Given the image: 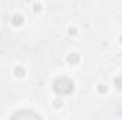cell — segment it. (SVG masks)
I'll return each instance as SVG.
<instances>
[{"instance_id":"3","label":"cell","mask_w":122,"mask_h":120,"mask_svg":"<svg viewBox=\"0 0 122 120\" xmlns=\"http://www.w3.org/2000/svg\"><path fill=\"white\" fill-rule=\"evenodd\" d=\"M78 61H80V57H78L77 54H71V55L68 57V62H70V64H77Z\"/></svg>"},{"instance_id":"7","label":"cell","mask_w":122,"mask_h":120,"mask_svg":"<svg viewBox=\"0 0 122 120\" xmlns=\"http://www.w3.org/2000/svg\"><path fill=\"white\" fill-rule=\"evenodd\" d=\"M16 74H17V75H23V74H24V71H23L21 68H19V69L16 71Z\"/></svg>"},{"instance_id":"5","label":"cell","mask_w":122,"mask_h":120,"mask_svg":"<svg viewBox=\"0 0 122 120\" xmlns=\"http://www.w3.org/2000/svg\"><path fill=\"white\" fill-rule=\"evenodd\" d=\"M21 21H23V18H21L20 16H17V17H14V18H13V23H14V24H17V26H19V24H21Z\"/></svg>"},{"instance_id":"1","label":"cell","mask_w":122,"mask_h":120,"mask_svg":"<svg viewBox=\"0 0 122 120\" xmlns=\"http://www.w3.org/2000/svg\"><path fill=\"white\" fill-rule=\"evenodd\" d=\"M54 90L57 92V93H64V95H68V93H71L72 90H74V82L70 79V78H67V76H61L58 78L56 82H54Z\"/></svg>"},{"instance_id":"4","label":"cell","mask_w":122,"mask_h":120,"mask_svg":"<svg viewBox=\"0 0 122 120\" xmlns=\"http://www.w3.org/2000/svg\"><path fill=\"white\" fill-rule=\"evenodd\" d=\"M115 86L119 88V89H122V78H117V79H115Z\"/></svg>"},{"instance_id":"6","label":"cell","mask_w":122,"mask_h":120,"mask_svg":"<svg viewBox=\"0 0 122 120\" xmlns=\"http://www.w3.org/2000/svg\"><path fill=\"white\" fill-rule=\"evenodd\" d=\"M98 89H99V92H105V90H107V88H105L104 85H99V86H98Z\"/></svg>"},{"instance_id":"2","label":"cell","mask_w":122,"mask_h":120,"mask_svg":"<svg viewBox=\"0 0 122 120\" xmlns=\"http://www.w3.org/2000/svg\"><path fill=\"white\" fill-rule=\"evenodd\" d=\"M11 120H41V117L33 110H20L16 115H13Z\"/></svg>"}]
</instances>
